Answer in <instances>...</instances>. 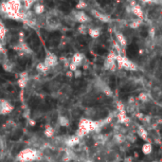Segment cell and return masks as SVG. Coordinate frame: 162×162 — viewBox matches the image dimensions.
<instances>
[{
    "mask_svg": "<svg viewBox=\"0 0 162 162\" xmlns=\"http://www.w3.org/2000/svg\"><path fill=\"white\" fill-rule=\"evenodd\" d=\"M41 157V153L34 148H26L22 150L17 156V160L20 162H32Z\"/></svg>",
    "mask_w": 162,
    "mask_h": 162,
    "instance_id": "cell-1",
    "label": "cell"
},
{
    "mask_svg": "<svg viewBox=\"0 0 162 162\" xmlns=\"http://www.w3.org/2000/svg\"><path fill=\"white\" fill-rule=\"evenodd\" d=\"M120 63V66L122 67H124L125 69H129V70H135L136 69V66L132 63L130 60H128L127 58H124V57H120L119 58V61Z\"/></svg>",
    "mask_w": 162,
    "mask_h": 162,
    "instance_id": "cell-2",
    "label": "cell"
},
{
    "mask_svg": "<svg viewBox=\"0 0 162 162\" xmlns=\"http://www.w3.org/2000/svg\"><path fill=\"white\" fill-rule=\"evenodd\" d=\"M12 106L9 104L8 101L4 100H0V115H5L11 111Z\"/></svg>",
    "mask_w": 162,
    "mask_h": 162,
    "instance_id": "cell-3",
    "label": "cell"
},
{
    "mask_svg": "<svg viewBox=\"0 0 162 162\" xmlns=\"http://www.w3.org/2000/svg\"><path fill=\"white\" fill-rule=\"evenodd\" d=\"M75 14V18H76V20L77 21H79V22H82V23H83V22H86L88 19V16L86 15V14L84 13V12H83V11H77V12H75L74 13Z\"/></svg>",
    "mask_w": 162,
    "mask_h": 162,
    "instance_id": "cell-4",
    "label": "cell"
},
{
    "mask_svg": "<svg viewBox=\"0 0 162 162\" xmlns=\"http://www.w3.org/2000/svg\"><path fill=\"white\" fill-rule=\"evenodd\" d=\"M58 123L60 124L61 126H68L69 120L65 116H60L59 117V119H58Z\"/></svg>",
    "mask_w": 162,
    "mask_h": 162,
    "instance_id": "cell-5",
    "label": "cell"
},
{
    "mask_svg": "<svg viewBox=\"0 0 162 162\" xmlns=\"http://www.w3.org/2000/svg\"><path fill=\"white\" fill-rule=\"evenodd\" d=\"M142 151H143V153H144L145 155L151 154V152H152V146H151V144H149V143L145 144V145L143 146V148H142Z\"/></svg>",
    "mask_w": 162,
    "mask_h": 162,
    "instance_id": "cell-6",
    "label": "cell"
},
{
    "mask_svg": "<svg viewBox=\"0 0 162 162\" xmlns=\"http://www.w3.org/2000/svg\"><path fill=\"white\" fill-rule=\"evenodd\" d=\"M4 147H5V143H4V139L0 137V152H2L4 150Z\"/></svg>",
    "mask_w": 162,
    "mask_h": 162,
    "instance_id": "cell-7",
    "label": "cell"
},
{
    "mask_svg": "<svg viewBox=\"0 0 162 162\" xmlns=\"http://www.w3.org/2000/svg\"><path fill=\"white\" fill-rule=\"evenodd\" d=\"M141 1H143V2H151V1H153V0H141Z\"/></svg>",
    "mask_w": 162,
    "mask_h": 162,
    "instance_id": "cell-8",
    "label": "cell"
}]
</instances>
